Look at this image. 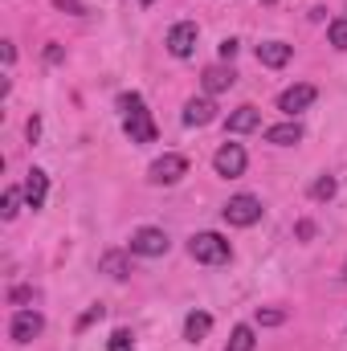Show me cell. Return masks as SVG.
Returning a JSON list of instances; mask_svg holds the SVG:
<instances>
[{"mask_svg":"<svg viewBox=\"0 0 347 351\" xmlns=\"http://www.w3.org/2000/svg\"><path fill=\"white\" fill-rule=\"evenodd\" d=\"M290 58H294V49H290L286 41H261L258 45V62L265 66V70H282Z\"/></svg>","mask_w":347,"mask_h":351,"instance_id":"obj_11","label":"cell"},{"mask_svg":"<svg viewBox=\"0 0 347 351\" xmlns=\"http://www.w3.org/2000/svg\"><path fill=\"white\" fill-rule=\"evenodd\" d=\"M233 82H237V74L225 70V66H208L204 70V94H221V90H229Z\"/></svg>","mask_w":347,"mask_h":351,"instance_id":"obj_16","label":"cell"},{"mask_svg":"<svg viewBox=\"0 0 347 351\" xmlns=\"http://www.w3.org/2000/svg\"><path fill=\"white\" fill-rule=\"evenodd\" d=\"M102 315H106V311H102V306H90L86 315H82V319H78V327H74V331H86V327H94V323H98V319H102Z\"/></svg>","mask_w":347,"mask_h":351,"instance_id":"obj_23","label":"cell"},{"mask_svg":"<svg viewBox=\"0 0 347 351\" xmlns=\"http://www.w3.org/2000/svg\"><path fill=\"white\" fill-rule=\"evenodd\" d=\"M21 188H25V204H29V208H41L45 196H49V176L41 172V168H33V172L25 176Z\"/></svg>","mask_w":347,"mask_h":351,"instance_id":"obj_13","label":"cell"},{"mask_svg":"<svg viewBox=\"0 0 347 351\" xmlns=\"http://www.w3.org/2000/svg\"><path fill=\"white\" fill-rule=\"evenodd\" d=\"M102 269H106L110 278H119V282L131 274V265H127V258H123V254H106V258H102Z\"/></svg>","mask_w":347,"mask_h":351,"instance_id":"obj_19","label":"cell"},{"mask_svg":"<svg viewBox=\"0 0 347 351\" xmlns=\"http://www.w3.org/2000/svg\"><path fill=\"white\" fill-rule=\"evenodd\" d=\"M254 348H258L254 327H250V323H237V327L229 331V348H225V351H254Z\"/></svg>","mask_w":347,"mask_h":351,"instance_id":"obj_17","label":"cell"},{"mask_svg":"<svg viewBox=\"0 0 347 351\" xmlns=\"http://www.w3.org/2000/svg\"><path fill=\"white\" fill-rule=\"evenodd\" d=\"M258 127H261L258 106H237V110L225 119V131H229V135H246V131H258Z\"/></svg>","mask_w":347,"mask_h":351,"instance_id":"obj_12","label":"cell"},{"mask_svg":"<svg viewBox=\"0 0 347 351\" xmlns=\"http://www.w3.org/2000/svg\"><path fill=\"white\" fill-rule=\"evenodd\" d=\"M106 351H135L131 331H115V335H110V343H106Z\"/></svg>","mask_w":347,"mask_h":351,"instance_id":"obj_22","label":"cell"},{"mask_svg":"<svg viewBox=\"0 0 347 351\" xmlns=\"http://www.w3.org/2000/svg\"><path fill=\"white\" fill-rule=\"evenodd\" d=\"M221 58H225V62H229V58H237V41H233V37H229V41H221Z\"/></svg>","mask_w":347,"mask_h":351,"instance_id":"obj_26","label":"cell"},{"mask_svg":"<svg viewBox=\"0 0 347 351\" xmlns=\"http://www.w3.org/2000/svg\"><path fill=\"white\" fill-rule=\"evenodd\" d=\"M139 4H143V8H147V4H156V0H139Z\"/></svg>","mask_w":347,"mask_h":351,"instance_id":"obj_30","label":"cell"},{"mask_svg":"<svg viewBox=\"0 0 347 351\" xmlns=\"http://www.w3.org/2000/svg\"><path fill=\"white\" fill-rule=\"evenodd\" d=\"M41 327H45V319H41L37 311H16L8 335H12V343H33V339L41 335Z\"/></svg>","mask_w":347,"mask_h":351,"instance_id":"obj_9","label":"cell"},{"mask_svg":"<svg viewBox=\"0 0 347 351\" xmlns=\"http://www.w3.org/2000/svg\"><path fill=\"white\" fill-rule=\"evenodd\" d=\"M58 8H62V12H74V16H82V4H78V0H58Z\"/></svg>","mask_w":347,"mask_h":351,"instance_id":"obj_28","label":"cell"},{"mask_svg":"<svg viewBox=\"0 0 347 351\" xmlns=\"http://www.w3.org/2000/svg\"><path fill=\"white\" fill-rule=\"evenodd\" d=\"M208 331H213V315H208V311H192V315L184 319V339H188V343H200Z\"/></svg>","mask_w":347,"mask_h":351,"instance_id":"obj_15","label":"cell"},{"mask_svg":"<svg viewBox=\"0 0 347 351\" xmlns=\"http://www.w3.org/2000/svg\"><path fill=\"white\" fill-rule=\"evenodd\" d=\"M21 200H25V188L8 184V188H4V200H0V217H4V221H12V217L21 213Z\"/></svg>","mask_w":347,"mask_h":351,"instance_id":"obj_18","label":"cell"},{"mask_svg":"<svg viewBox=\"0 0 347 351\" xmlns=\"http://www.w3.org/2000/svg\"><path fill=\"white\" fill-rule=\"evenodd\" d=\"M327 41H331L335 49H347V16L331 21V29H327Z\"/></svg>","mask_w":347,"mask_h":351,"instance_id":"obj_21","label":"cell"},{"mask_svg":"<svg viewBox=\"0 0 347 351\" xmlns=\"http://www.w3.org/2000/svg\"><path fill=\"white\" fill-rule=\"evenodd\" d=\"M29 298H33V290H29V286H16V290H12V302H29Z\"/></svg>","mask_w":347,"mask_h":351,"instance_id":"obj_29","label":"cell"},{"mask_svg":"<svg viewBox=\"0 0 347 351\" xmlns=\"http://www.w3.org/2000/svg\"><path fill=\"white\" fill-rule=\"evenodd\" d=\"M119 106H123V131H127V139L131 143H156V123H152V110L143 106V98L139 94H123Z\"/></svg>","mask_w":347,"mask_h":351,"instance_id":"obj_1","label":"cell"},{"mask_svg":"<svg viewBox=\"0 0 347 351\" xmlns=\"http://www.w3.org/2000/svg\"><path fill=\"white\" fill-rule=\"evenodd\" d=\"M282 319H286L282 311H258V323H261V327H278Z\"/></svg>","mask_w":347,"mask_h":351,"instance_id":"obj_24","label":"cell"},{"mask_svg":"<svg viewBox=\"0 0 347 351\" xmlns=\"http://www.w3.org/2000/svg\"><path fill=\"white\" fill-rule=\"evenodd\" d=\"M188 254H192L200 265H225L229 258H233V245H229L221 233H192Z\"/></svg>","mask_w":347,"mask_h":351,"instance_id":"obj_2","label":"cell"},{"mask_svg":"<svg viewBox=\"0 0 347 351\" xmlns=\"http://www.w3.org/2000/svg\"><path fill=\"white\" fill-rule=\"evenodd\" d=\"M196 37H200L196 21H176L172 29H168V41H164V45H168V53H172V58L184 62V58H192V53H196Z\"/></svg>","mask_w":347,"mask_h":351,"instance_id":"obj_6","label":"cell"},{"mask_svg":"<svg viewBox=\"0 0 347 351\" xmlns=\"http://www.w3.org/2000/svg\"><path fill=\"white\" fill-rule=\"evenodd\" d=\"M335 188H339V184H335V176H319V180L311 184V196H315V200H331V196H335Z\"/></svg>","mask_w":347,"mask_h":351,"instance_id":"obj_20","label":"cell"},{"mask_svg":"<svg viewBox=\"0 0 347 351\" xmlns=\"http://www.w3.org/2000/svg\"><path fill=\"white\" fill-rule=\"evenodd\" d=\"M294 233H298L302 241H311V237H315V225H311V221H298V229H294Z\"/></svg>","mask_w":347,"mask_h":351,"instance_id":"obj_27","label":"cell"},{"mask_svg":"<svg viewBox=\"0 0 347 351\" xmlns=\"http://www.w3.org/2000/svg\"><path fill=\"white\" fill-rule=\"evenodd\" d=\"M168 233L164 229H152V225H143V229H135L131 233V241H127V250L131 254H139V258H164L168 254Z\"/></svg>","mask_w":347,"mask_h":351,"instance_id":"obj_4","label":"cell"},{"mask_svg":"<svg viewBox=\"0 0 347 351\" xmlns=\"http://www.w3.org/2000/svg\"><path fill=\"white\" fill-rule=\"evenodd\" d=\"M302 139V127L290 119V123H278V127H265V143H274V147H294Z\"/></svg>","mask_w":347,"mask_h":351,"instance_id":"obj_14","label":"cell"},{"mask_svg":"<svg viewBox=\"0 0 347 351\" xmlns=\"http://www.w3.org/2000/svg\"><path fill=\"white\" fill-rule=\"evenodd\" d=\"M184 176H188V160H184V156H176V152H168V156H160V160L152 164L147 180H152V184H164V188H168V184H180Z\"/></svg>","mask_w":347,"mask_h":351,"instance_id":"obj_7","label":"cell"},{"mask_svg":"<svg viewBox=\"0 0 347 351\" xmlns=\"http://www.w3.org/2000/svg\"><path fill=\"white\" fill-rule=\"evenodd\" d=\"M213 168H217V176H225V180H237V176H246V168H250V156H246L241 143H221L217 156H213Z\"/></svg>","mask_w":347,"mask_h":351,"instance_id":"obj_5","label":"cell"},{"mask_svg":"<svg viewBox=\"0 0 347 351\" xmlns=\"http://www.w3.org/2000/svg\"><path fill=\"white\" fill-rule=\"evenodd\" d=\"M217 119V106H213V98L204 94V98H188L184 102V127H208Z\"/></svg>","mask_w":347,"mask_h":351,"instance_id":"obj_10","label":"cell"},{"mask_svg":"<svg viewBox=\"0 0 347 351\" xmlns=\"http://www.w3.org/2000/svg\"><path fill=\"white\" fill-rule=\"evenodd\" d=\"M25 135H29V143H37V135H41V119H37V114L29 119V127H25Z\"/></svg>","mask_w":347,"mask_h":351,"instance_id":"obj_25","label":"cell"},{"mask_svg":"<svg viewBox=\"0 0 347 351\" xmlns=\"http://www.w3.org/2000/svg\"><path fill=\"white\" fill-rule=\"evenodd\" d=\"M344 282H347V262H344Z\"/></svg>","mask_w":347,"mask_h":351,"instance_id":"obj_31","label":"cell"},{"mask_svg":"<svg viewBox=\"0 0 347 351\" xmlns=\"http://www.w3.org/2000/svg\"><path fill=\"white\" fill-rule=\"evenodd\" d=\"M315 98H319V90L311 86V82H298V86H290V90H282V94H278V110L294 119V114H298V110H307Z\"/></svg>","mask_w":347,"mask_h":351,"instance_id":"obj_8","label":"cell"},{"mask_svg":"<svg viewBox=\"0 0 347 351\" xmlns=\"http://www.w3.org/2000/svg\"><path fill=\"white\" fill-rule=\"evenodd\" d=\"M221 217H225L233 229H250V225H258V221H261V200H258V196H250V192L229 196V204L221 208Z\"/></svg>","mask_w":347,"mask_h":351,"instance_id":"obj_3","label":"cell"}]
</instances>
